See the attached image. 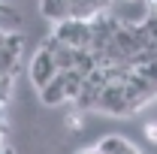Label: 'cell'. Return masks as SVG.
Instances as JSON below:
<instances>
[{
    "instance_id": "obj_1",
    "label": "cell",
    "mask_w": 157,
    "mask_h": 154,
    "mask_svg": "<svg viewBox=\"0 0 157 154\" xmlns=\"http://www.w3.org/2000/svg\"><path fill=\"white\" fill-rule=\"evenodd\" d=\"M52 37L63 45H70V48H88L91 45V21H78V18L58 21Z\"/></svg>"
},
{
    "instance_id": "obj_2",
    "label": "cell",
    "mask_w": 157,
    "mask_h": 154,
    "mask_svg": "<svg viewBox=\"0 0 157 154\" xmlns=\"http://www.w3.org/2000/svg\"><path fill=\"white\" fill-rule=\"evenodd\" d=\"M94 112H106V115H130V100H127V91L124 85H106L97 97V109Z\"/></svg>"
},
{
    "instance_id": "obj_3",
    "label": "cell",
    "mask_w": 157,
    "mask_h": 154,
    "mask_svg": "<svg viewBox=\"0 0 157 154\" xmlns=\"http://www.w3.org/2000/svg\"><path fill=\"white\" fill-rule=\"evenodd\" d=\"M27 73H30V82H33V88H45L52 79L58 76V64H55V58L45 52V48H36V55H33V60H30V67H27Z\"/></svg>"
},
{
    "instance_id": "obj_4",
    "label": "cell",
    "mask_w": 157,
    "mask_h": 154,
    "mask_svg": "<svg viewBox=\"0 0 157 154\" xmlns=\"http://www.w3.org/2000/svg\"><path fill=\"white\" fill-rule=\"evenodd\" d=\"M39 103L42 106H63V103H70L67 100V91H63V82H60V76H55L45 88H39Z\"/></svg>"
},
{
    "instance_id": "obj_5",
    "label": "cell",
    "mask_w": 157,
    "mask_h": 154,
    "mask_svg": "<svg viewBox=\"0 0 157 154\" xmlns=\"http://www.w3.org/2000/svg\"><path fill=\"white\" fill-rule=\"evenodd\" d=\"M133 70H136L139 76H145L148 82H154V85H157V58H151V60H142V64H136Z\"/></svg>"
},
{
    "instance_id": "obj_6",
    "label": "cell",
    "mask_w": 157,
    "mask_h": 154,
    "mask_svg": "<svg viewBox=\"0 0 157 154\" xmlns=\"http://www.w3.org/2000/svg\"><path fill=\"white\" fill-rule=\"evenodd\" d=\"M145 139L157 145V124H154V121H151V124H145Z\"/></svg>"
},
{
    "instance_id": "obj_7",
    "label": "cell",
    "mask_w": 157,
    "mask_h": 154,
    "mask_svg": "<svg viewBox=\"0 0 157 154\" xmlns=\"http://www.w3.org/2000/svg\"><path fill=\"white\" fill-rule=\"evenodd\" d=\"M76 154H100L97 148H82V151H76Z\"/></svg>"
}]
</instances>
